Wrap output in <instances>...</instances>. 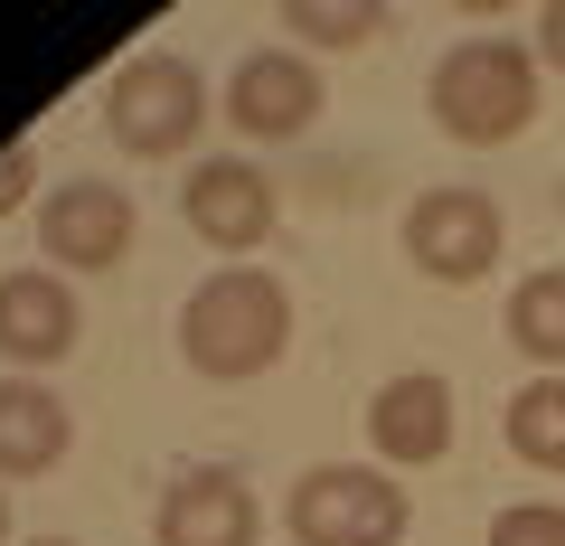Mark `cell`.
Listing matches in <instances>:
<instances>
[{
    "label": "cell",
    "mask_w": 565,
    "mask_h": 546,
    "mask_svg": "<svg viewBox=\"0 0 565 546\" xmlns=\"http://www.w3.org/2000/svg\"><path fill=\"white\" fill-rule=\"evenodd\" d=\"M292 349V292L264 274V264H217L199 274L180 302V358L199 367L207 386H245L264 367H282Z\"/></svg>",
    "instance_id": "cell-1"
},
{
    "label": "cell",
    "mask_w": 565,
    "mask_h": 546,
    "mask_svg": "<svg viewBox=\"0 0 565 546\" xmlns=\"http://www.w3.org/2000/svg\"><path fill=\"white\" fill-rule=\"evenodd\" d=\"M0 546H10V490H0Z\"/></svg>",
    "instance_id": "cell-19"
},
{
    "label": "cell",
    "mask_w": 565,
    "mask_h": 546,
    "mask_svg": "<svg viewBox=\"0 0 565 546\" xmlns=\"http://www.w3.org/2000/svg\"><path fill=\"white\" fill-rule=\"evenodd\" d=\"M527 47H537V66H546V76H565V0H546V10H537Z\"/></svg>",
    "instance_id": "cell-18"
},
{
    "label": "cell",
    "mask_w": 565,
    "mask_h": 546,
    "mask_svg": "<svg viewBox=\"0 0 565 546\" xmlns=\"http://www.w3.org/2000/svg\"><path fill=\"white\" fill-rule=\"evenodd\" d=\"M386 29H396L386 0H282V39H302V57L311 47H367Z\"/></svg>",
    "instance_id": "cell-15"
},
{
    "label": "cell",
    "mask_w": 565,
    "mask_h": 546,
    "mask_svg": "<svg viewBox=\"0 0 565 546\" xmlns=\"http://www.w3.org/2000/svg\"><path fill=\"white\" fill-rule=\"evenodd\" d=\"M76 443V415H66L57 386L39 377H0V481H47Z\"/></svg>",
    "instance_id": "cell-12"
},
{
    "label": "cell",
    "mask_w": 565,
    "mask_h": 546,
    "mask_svg": "<svg viewBox=\"0 0 565 546\" xmlns=\"http://www.w3.org/2000/svg\"><path fill=\"white\" fill-rule=\"evenodd\" d=\"M85 340V311H76V283L66 274H0V358H10V377H39V367H57L66 349Z\"/></svg>",
    "instance_id": "cell-11"
},
{
    "label": "cell",
    "mask_w": 565,
    "mask_h": 546,
    "mask_svg": "<svg viewBox=\"0 0 565 546\" xmlns=\"http://www.w3.org/2000/svg\"><path fill=\"white\" fill-rule=\"evenodd\" d=\"M226 122L245 142H302L321 122V66L302 47H245L226 76Z\"/></svg>",
    "instance_id": "cell-8"
},
{
    "label": "cell",
    "mask_w": 565,
    "mask_h": 546,
    "mask_svg": "<svg viewBox=\"0 0 565 546\" xmlns=\"http://www.w3.org/2000/svg\"><path fill=\"white\" fill-rule=\"evenodd\" d=\"M367 443H377V471H434L452 452V377L434 367H405L367 396Z\"/></svg>",
    "instance_id": "cell-10"
},
{
    "label": "cell",
    "mask_w": 565,
    "mask_h": 546,
    "mask_svg": "<svg viewBox=\"0 0 565 546\" xmlns=\"http://www.w3.org/2000/svg\"><path fill=\"white\" fill-rule=\"evenodd\" d=\"M29 546H66V537H29Z\"/></svg>",
    "instance_id": "cell-20"
},
{
    "label": "cell",
    "mask_w": 565,
    "mask_h": 546,
    "mask_svg": "<svg viewBox=\"0 0 565 546\" xmlns=\"http://www.w3.org/2000/svg\"><path fill=\"white\" fill-rule=\"evenodd\" d=\"M104 132H114V151H132V161H180V151H199L207 76L189 57H170V47L122 57L114 76H104Z\"/></svg>",
    "instance_id": "cell-3"
},
{
    "label": "cell",
    "mask_w": 565,
    "mask_h": 546,
    "mask_svg": "<svg viewBox=\"0 0 565 546\" xmlns=\"http://www.w3.org/2000/svg\"><path fill=\"white\" fill-rule=\"evenodd\" d=\"M509 245V217L490 189H424L405 207V264L424 283H481Z\"/></svg>",
    "instance_id": "cell-5"
},
{
    "label": "cell",
    "mask_w": 565,
    "mask_h": 546,
    "mask_svg": "<svg viewBox=\"0 0 565 546\" xmlns=\"http://www.w3.org/2000/svg\"><path fill=\"white\" fill-rule=\"evenodd\" d=\"M180 217H189V236H199L207 255H255V245L274 236L282 199H274V180H264L245 151H217V161H189Z\"/></svg>",
    "instance_id": "cell-7"
},
{
    "label": "cell",
    "mask_w": 565,
    "mask_h": 546,
    "mask_svg": "<svg viewBox=\"0 0 565 546\" xmlns=\"http://www.w3.org/2000/svg\"><path fill=\"white\" fill-rule=\"evenodd\" d=\"M500 340L519 349V358L537 367V377H565V264H537L527 283H509Z\"/></svg>",
    "instance_id": "cell-13"
},
{
    "label": "cell",
    "mask_w": 565,
    "mask_h": 546,
    "mask_svg": "<svg viewBox=\"0 0 565 546\" xmlns=\"http://www.w3.org/2000/svg\"><path fill=\"white\" fill-rule=\"evenodd\" d=\"M282 527H292V546H405L415 490H396V471L377 462H321L292 481Z\"/></svg>",
    "instance_id": "cell-4"
},
{
    "label": "cell",
    "mask_w": 565,
    "mask_h": 546,
    "mask_svg": "<svg viewBox=\"0 0 565 546\" xmlns=\"http://www.w3.org/2000/svg\"><path fill=\"white\" fill-rule=\"evenodd\" d=\"M132 189H114V180H95V170H85V180H57L39 199V255L57 264L66 283H76V274H114L122 255H132Z\"/></svg>",
    "instance_id": "cell-6"
},
{
    "label": "cell",
    "mask_w": 565,
    "mask_h": 546,
    "mask_svg": "<svg viewBox=\"0 0 565 546\" xmlns=\"http://www.w3.org/2000/svg\"><path fill=\"white\" fill-rule=\"evenodd\" d=\"M481 546H565V508L556 500H509Z\"/></svg>",
    "instance_id": "cell-16"
},
{
    "label": "cell",
    "mask_w": 565,
    "mask_h": 546,
    "mask_svg": "<svg viewBox=\"0 0 565 546\" xmlns=\"http://www.w3.org/2000/svg\"><path fill=\"white\" fill-rule=\"evenodd\" d=\"M500 433H509V452H519L527 471H565V377H527L519 396H509Z\"/></svg>",
    "instance_id": "cell-14"
},
{
    "label": "cell",
    "mask_w": 565,
    "mask_h": 546,
    "mask_svg": "<svg viewBox=\"0 0 565 546\" xmlns=\"http://www.w3.org/2000/svg\"><path fill=\"white\" fill-rule=\"evenodd\" d=\"M255 537H264V508L245 490V471L226 462H189L151 508V546H255Z\"/></svg>",
    "instance_id": "cell-9"
},
{
    "label": "cell",
    "mask_w": 565,
    "mask_h": 546,
    "mask_svg": "<svg viewBox=\"0 0 565 546\" xmlns=\"http://www.w3.org/2000/svg\"><path fill=\"white\" fill-rule=\"evenodd\" d=\"M537 47L527 39H452L444 57H434V76H424V114H434V132L462 151H500L519 142L527 122H537Z\"/></svg>",
    "instance_id": "cell-2"
},
{
    "label": "cell",
    "mask_w": 565,
    "mask_h": 546,
    "mask_svg": "<svg viewBox=\"0 0 565 546\" xmlns=\"http://www.w3.org/2000/svg\"><path fill=\"white\" fill-rule=\"evenodd\" d=\"M29 189H39V142H10V151H0V217H10Z\"/></svg>",
    "instance_id": "cell-17"
}]
</instances>
